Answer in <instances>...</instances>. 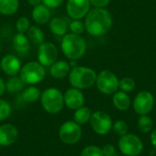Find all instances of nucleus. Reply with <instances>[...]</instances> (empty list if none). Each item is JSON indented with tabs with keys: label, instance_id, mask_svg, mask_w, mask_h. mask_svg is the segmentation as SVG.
I'll return each instance as SVG.
<instances>
[{
	"label": "nucleus",
	"instance_id": "obj_30",
	"mask_svg": "<svg viewBox=\"0 0 156 156\" xmlns=\"http://www.w3.org/2000/svg\"><path fill=\"white\" fill-rule=\"evenodd\" d=\"M69 29L70 32L73 34H77V35H81L82 33H84V31L86 30L85 28V24L83 21H81L80 19H73L70 24H69Z\"/></svg>",
	"mask_w": 156,
	"mask_h": 156
},
{
	"label": "nucleus",
	"instance_id": "obj_28",
	"mask_svg": "<svg viewBox=\"0 0 156 156\" xmlns=\"http://www.w3.org/2000/svg\"><path fill=\"white\" fill-rule=\"evenodd\" d=\"M135 80L129 77H125L119 80V88L124 92L133 91L135 89Z\"/></svg>",
	"mask_w": 156,
	"mask_h": 156
},
{
	"label": "nucleus",
	"instance_id": "obj_6",
	"mask_svg": "<svg viewBox=\"0 0 156 156\" xmlns=\"http://www.w3.org/2000/svg\"><path fill=\"white\" fill-rule=\"evenodd\" d=\"M118 147L122 154L126 156L140 155L144 150L143 141L135 134L127 133L121 136L118 142Z\"/></svg>",
	"mask_w": 156,
	"mask_h": 156
},
{
	"label": "nucleus",
	"instance_id": "obj_12",
	"mask_svg": "<svg viewBox=\"0 0 156 156\" xmlns=\"http://www.w3.org/2000/svg\"><path fill=\"white\" fill-rule=\"evenodd\" d=\"M90 0H68L66 10L69 16L72 19H81L90 10Z\"/></svg>",
	"mask_w": 156,
	"mask_h": 156
},
{
	"label": "nucleus",
	"instance_id": "obj_37",
	"mask_svg": "<svg viewBox=\"0 0 156 156\" xmlns=\"http://www.w3.org/2000/svg\"><path fill=\"white\" fill-rule=\"evenodd\" d=\"M5 91V82L0 77V96H2Z\"/></svg>",
	"mask_w": 156,
	"mask_h": 156
},
{
	"label": "nucleus",
	"instance_id": "obj_2",
	"mask_svg": "<svg viewBox=\"0 0 156 156\" xmlns=\"http://www.w3.org/2000/svg\"><path fill=\"white\" fill-rule=\"evenodd\" d=\"M61 50L64 56L69 60L81 58L87 51L86 40L80 36L73 33H67L61 39Z\"/></svg>",
	"mask_w": 156,
	"mask_h": 156
},
{
	"label": "nucleus",
	"instance_id": "obj_36",
	"mask_svg": "<svg viewBox=\"0 0 156 156\" xmlns=\"http://www.w3.org/2000/svg\"><path fill=\"white\" fill-rule=\"evenodd\" d=\"M150 140H151V144H152L153 147L156 150V130L152 132V133L150 135Z\"/></svg>",
	"mask_w": 156,
	"mask_h": 156
},
{
	"label": "nucleus",
	"instance_id": "obj_34",
	"mask_svg": "<svg viewBox=\"0 0 156 156\" xmlns=\"http://www.w3.org/2000/svg\"><path fill=\"white\" fill-rule=\"evenodd\" d=\"M90 5H92L94 7H100L104 8L106 5H108L110 0H90Z\"/></svg>",
	"mask_w": 156,
	"mask_h": 156
},
{
	"label": "nucleus",
	"instance_id": "obj_26",
	"mask_svg": "<svg viewBox=\"0 0 156 156\" xmlns=\"http://www.w3.org/2000/svg\"><path fill=\"white\" fill-rule=\"evenodd\" d=\"M138 129L141 133H148L152 131L153 129V121L148 114L146 115H141V117L138 120L137 122Z\"/></svg>",
	"mask_w": 156,
	"mask_h": 156
},
{
	"label": "nucleus",
	"instance_id": "obj_11",
	"mask_svg": "<svg viewBox=\"0 0 156 156\" xmlns=\"http://www.w3.org/2000/svg\"><path fill=\"white\" fill-rule=\"evenodd\" d=\"M154 98L153 94L147 90L139 92L133 102V110L140 116L150 113L154 108Z\"/></svg>",
	"mask_w": 156,
	"mask_h": 156
},
{
	"label": "nucleus",
	"instance_id": "obj_40",
	"mask_svg": "<svg viewBox=\"0 0 156 156\" xmlns=\"http://www.w3.org/2000/svg\"><path fill=\"white\" fill-rule=\"evenodd\" d=\"M0 49H1V42H0Z\"/></svg>",
	"mask_w": 156,
	"mask_h": 156
},
{
	"label": "nucleus",
	"instance_id": "obj_24",
	"mask_svg": "<svg viewBox=\"0 0 156 156\" xmlns=\"http://www.w3.org/2000/svg\"><path fill=\"white\" fill-rule=\"evenodd\" d=\"M25 85L26 83L21 80L20 77H10L5 83V90H7L9 93H16L22 91L25 89Z\"/></svg>",
	"mask_w": 156,
	"mask_h": 156
},
{
	"label": "nucleus",
	"instance_id": "obj_38",
	"mask_svg": "<svg viewBox=\"0 0 156 156\" xmlns=\"http://www.w3.org/2000/svg\"><path fill=\"white\" fill-rule=\"evenodd\" d=\"M27 2L32 6H36L41 4V0H27Z\"/></svg>",
	"mask_w": 156,
	"mask_h": 156
},
{
	"label": "nucleus",
	"instance_id": "obj_15",
	"mask_svg": "<svg viewBox=\"0 0 156 156\" xmlns=\"http://www.w3.org/2000/svg\"><path fill=\"white\" fill-rule=\"evenodd\" d=\"M18 137V131L11 123H5L0 126V146L6 147L14 144Z\"/></svg>",
	"mask_w": 156,
	"mask_h": 156
},
{
	"label": "nucleus",
	"instance_id": "obj_33",
	"mask_svg": "<svg viewBox=\"0 0 156 156\" xmlns=\"http://www.w3.org/2000/svg\"><path fill=\"white\" fill-rule=\"evenodd\" d=\"M64 3V0H41V4L48 6L49 9H55L59 7Z\"/></svg>",
	"mask_w": 156,
	"mask_h": 156
},
{
	"label": "nucleus",
	"instance_id": "obj_22",
	"mask_svg": "<svg viewBox=\"0 0 156 156\" xmlns=\"http://www.w3.org/2000/svg\"><path fill=\"white\" fill-rule=\"evenodd\" d=\"M19 7V0H0V14L12 16L16 13Z\"/></svg>",
	"mask_w": 156,
	"mask_h": 156
},
{
	"label": "nucleus",
	"instance_id": "obj_35",
	"mask_svg": "<svg viewBox=\"0 0 156 156\" xmlns=\"http://www.w3.org/2000/svg\"><path fill=\"white\" fill-rule=\"evenodd\" d=\"M102 152L104 156H112L115 154V148L112 144H107L102 148Z\"/></svg>",
	"mask_w": 156,
	"mask_h": 156
},
{
	"label": "nucleus",
	"instance_id": "obj_10",
	"mask_svg": "<svg viewBox=\"0 0 156 156\" xmlns=\"http://www.w3.org/2000/svg\"><path fill=\"white\" fill-rule=\"evenodd\" d=\"M58 57V50L55 44L44 41L38 46L37 58V61L45 68H49Z\"/></svg>",
	"mask_w": 156,
	"mask_h": 156
},
{
	"label": "nucleus",
	"instance_id": "obj_21",
	"mask_svg": "<svg viewBox=\"0 0 156 156\" xmlns=\"http://www.w3.org/2000/svg\"><path fill=\"white\" fill-rule=\"evenodd\" d=\"M40 96H41L40 90L33 85L25 88L21 93L22 100L25 102H28V103H33L40 100Z\"/></svg>",
	"mask_w": 156,
	"mask_h": 156
},
{
	"label": "nucleus",
	"instance_id": "obj_39",
	"mask_svg": "<svg viewBox=\"0 0 156 156\" xmlns=\"http://www.w3.org/2000/svg\"><path fill=\"white\" fill-rule=\"evenodd\" d=\"M2 70V68H1V60H0V71Z\"/></svg>",
	"mask_w": 156,
	"mask_h": 156
},
{
	"label": "nucleus",
	"instance_id": "obj_19",
	"mask_svg": "<svg viewBox=\"0 0 156 156\" xmlns=\"http://www.w3.org/2000/svg\"><path fill=\"white\" fill-rule=\"evenodd\" d=\"M13 47L18 53H26L30 48V40L24 33H16L12 39Z\"/></svg>",
	"mask_w": 156,
	"mask_h": 156
},
{
	"label": "nucleus",
	"instance_id": "obj_16",
	"mask_svg": "<svg viewBox=\"0 0 156 156\" xmlns=\"http://www.w3.org/2000/svg\"><path fill=\"white\" fill-rule=\"evenodd\" d=\"M31 15L33 20L38 25H45L51 19L50 9L43 4L34 6Z\"/></svg>",
	"mask_w": 156,
	"mask_h": 156
},
{
	"label": "nucleus",
	"instance_id": "obj_13",
	"mask_svg": "<svg viewBox=\"0 0 156 156\" xmlns=\"http://www.w3.org/2000/svg\"><path fill=\"white\" fill-rule=\"evenodd\" d=\"M64 95V104L70 110L76 111L82 107L85 102V97L81 90L76 88H69L66 90Z\"/></svg>",
	"mask_w": 156,
	"mask_h": 156
},
{
	"label": "nucleus",
	"instance_id": "obj_31",
	"mask_svg": "<svg viewBox=\"0 0 156 156\" xmlns=\"http://www.w3.org/2000/svg\"><path fill=\"white\" fill-rule=\"evenodd\" d=\"M80 156H104V154L101 148L96 145H90L81 151Z\"/></svg>",
	"mask_w": 156,
	"mask_h": 156
},
{
	"label": "nucleus",
	"instance_id": "obj_23",
	"mask_svg": "<svg viewBox=\"0 0 156 156\" xmlns=\"http://www.w3.org/2000/svg\"><path fill=\"white\" fill-rule=\"evenodd\" d=\"M27 36L28 39L35 45H40L45 41V34L41 28L37 26H30L27 31Z\"/></svg>",
	"mask_w": 156,
	"mask_h": 156
},
{
	"label": "nucleus",
	"instance_id": "obj_27",
	"mask_svg": "<svg viewBox=\"0 0 156 156\" xmlns=\"http://www.w3.org/2000/svg\"><path fill=\"white\" fill-rule=\"evenodd\" d=\"M112 130H113L115 134H117L121 137V136H123V135L128 133L129 126H128L126 122H124L122 120H118L112 124Z\"/></svg>",
	"mask_w": 156,
	"mask_h": 156
},
{
	"label": "nucleus",
	"instance_id": "obj_32",
	"mask_svg": "<svg viewBox=\"0 0 156 156\" xmlns=\"http://www.w3.org/2000/svg\"><path fill=\"white\" fill-rule=\"evenodd\" d=\"M30 27V21L27 16H20L16 22V28L18 33H27Z\"/></svg>",
	"mask_w": 156,
	"mask_h": 156
},
{
	"label": "nucleus",
	"instance_id": "obj_20",
	"mask_svg": "<svg viewBox=\"0 0 156 156\" xmlns=\"http://www.w3.org/2000/svg\"><path fill=\"white\" fill-rule=\"evenodd\" d=\"M112 102L115 108L119 111L124 112L131 106V99L124 91H116L112 98Z\"/></svg>",
	"mask_w": 156,
	"mask_h": 156
},
{
	"label": "nucleus",
	"instance_id": "obj_18",
	"mask_svg": "<svg viewBox=\"0 0 156 156\" xmlns=\"http://www.w3.org/2000/svg\"><path fill=\"white\" fill-rule=\"evenodd\" d=\"M49 30L52 34L58 37H63L68 32V24L67 21L62 17H53L48 22Z\"/></svg>",
	"mask_w": 156,
	"mask_h": 156
},
{
	"label": "nucleus",
	"instance_id": "obj_17",
	"mask_svg": "<svg viewBox=\"0 0 156 156\" xmlns=\"http://www.w3.org/2000/svg\"><path fill=\"white\" fill-rule=\"evenodd\" d=\"M69 63L65 60H57L49 67V74L54 79H64L70 71Z\"/></svg>",
	"mask_w": 156,
	"mask_h": 156
},
{
	"label": "nucleus",
	"instance_id": "obj_25",
	"mask_svg": "<svg viewBox=\"0 0 156 156\" xmlns=\"http://www.w3.org/2000/svg\"><path fill=\"white\" fill-rule=\"evenodd\" d=\"M91 111L85 106H82L75 111L74 113V122H76L78 124H85L88 122H90L91 117Z\"/></svg>",
	"mask_w": 156,
	"mask_h": 156
},
{
	"label": "nucleus",
	"instance_id": "obj_5",
	"mask_svg": "<svg viewBox=\"0 0 156 156\" xmlns=\"http://www.w3.org/2000/svg\"><path fill=\"white\" fill-rule=\"evenodd\" d=\"M19 77L26 84L35 85L45 79L46 69L38 61H29L22 66Z\"/></svg>",
	"mask_w": 156,
	"mask_h": 156
},
{
	"label": "nucleus",
	"instance_id": "obj_4",
	"mask_svg": "<svg viewBox=\"0 0 156 156\" xmlns=\"http://www.w3.org/2000/svg\"><path fill=\"white\" fill-rule=\"evenodd\" d=\"M40 102L42 108L50 114L58 113L64 104V95L57 88L50 87L46 89L40 96Z\"/></svg>",
	"mask_w": 156,
	"mask_h": 156
},
{
	"label": "nucleus",
	"instance_id": "obj_3",
	"mask_svg": "<svg viewBox=\"0 0 156 156\" xmlns=\"http://www.w3.org/2000/svg\"><path fill=\"white\" fill-rule=\"evenodd\" d=\"M97 73L94 69L83 67L76 66L72 68L69 73V81L73 88L79 90L89 89L96 82Z\"/></svg>",
	"mask_w": 156,
	"mask_h": 156
},
{
	"label": "nucleus",
	"instance_id": "obj_1",
	"mask_svg": "<svg viewBox=\"0 0 156 156\" xmlns=\"http://www.w3.org/2000/svg\"><path fill=\"white\" fill-rule=\"evenodd\" d=\"M86 31L93 37L105 35L112 27V17L111 13L105 8L94 7L89 11L85 16Z\"/></svg>",
	"mask_w": 156,
	"mask_h": 156
},
{
	"label": "nucleus",
	"instance_id": "obj_14",
	"mask_svg": "<svg viewBox=\"0 0 156 156\" xmlns=\"http://www.w3.org/2000/svg\"><path fill=\"white\" fill-rule=\"evenodd\" d=\"M1 68L3 72L9 76H16L22 68L20 59L13 54H6L1 59Z\"/></svg>",
	"mask_w": 156,
	"mask_h": 156
},
{
	"label": "nucleus",
	"instance_id": "obj_8",
	"mask_svg": "<svg viewBox=\"0 0 156 156\" xmlns=\"http://www.w3.org/2000/svg\"><path fill=\"white\" fill-rule=\"evenodd\" d=\"M81 128L74 121H67L60 126L58 130V136L62 143L72 145L76 144L81 138Z\"/></svg>",
	"mask_w": 156,
	"mask_h": 156
},
{
	"label": "nucleus",
	"instance_id": "obj_9",
	"mask_svg": "<svg viewBox=\"0 0 156 156\" xmlns=\"http://www.w3.org/2000/svg\"><path fill=\"white\" fill-rule=\"evenodd\" d=\"M90 126L92 130L99 135H105L112 129V120L111 116L102 111H96L92 112L90 120Z\"/></svg>",
	"mask_w": 156,
	"mask_h": 156
},
{
	"label": "nucleus",
	"instance_id": "obj_7",
	"mask_svg": "<svg viewBox=\"0 0 156 156\" xmlns=\"http://www.w3.org/2000/svg\"><path fill=\"white\" fill-rule=\"evenodd\" d=\"M96 85L98 90L106 95L114 94L119 89V80L117 76L110 70H102L97 75Z\"/></svg>",
	"mask_w": 156,
	"mask_h": 156
},
{
	"label": "nucleus",
	"instance_id": "obj_29",
	"mask_svg": "<svg viewBox=\"0 0 156 156\" xmlns=\"http://www.w3.org/2000/svg\"><path fill=\"white\" fill-rule=\"evenodd\" d=\"M12 108L10 103L5 100L0 99V122L5 121L11 114Z\"/></svg>",
	"mask_w": 156,
	"mask_h": 156
}]
</instances>
